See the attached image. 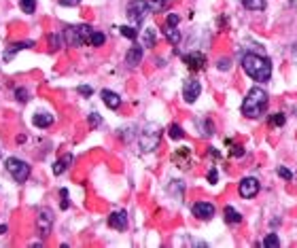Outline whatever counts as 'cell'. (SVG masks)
Wrapping results in <instances>:
<instances>
[{"label":"cell","mask_w":297,"mask_h":248,"mask_svg":"<svg viewBox=\"0 0 297 248\" xmlns=\"http://www.w3.org/2000/svg\"><path fill=\"white\" fill-rule=\"evenodd\" d=\"M242 68L244 72L255 79V81H270L272 77V61L263 55H257V53H247L242 55Z\"/></svg>","instance_id":"1"},{"label":"cell","mask_w":297,"mask_h":248,"mask_svg":"<svg viewBox=\"0 0 297 248\" xmlns=\"http://www.w3.org/2000/svg\"><path fill=\"white\" fill-rule=\"evenodd\" d=\"M268 108V94L261 87H253L242 102V115L249 119H257Z\"/></svg>","instance_id":"2"},{"label":"cell","mask_w":297,"mask_h":248,"mask_svg":"<svg viewBox=\"0 0 297 248\" xmlns=\"http://www.w3.org/2000/svg\"><path fill=\"white\" fill-rule=\"evenodd\" d=\"M94 34V30H91V26L87 24H81V26H70L64 30V40L68 47H81L89 43V36Z\"/></svg>","instance_id":"3"},{"label":"cell","mask_w":297,"mask_h":248,"mask_svg":"<svg viewBox=\"0 0 297 248\" xmlns=\"http://www.w3.org/2000/svg\"><path fill=\"white\" fill-rule=\"evenodd\" d=\"M5 168L13 176L15 182H26L30 178V165L26 161H22V159H17V157H9L5 161Z\"/></svg>","instance_id":"4"},{"label":"cell","mask_w":297,"mask_h":248,"mask_svg":"<svg viewBox=\"0 0 297 248\" xmlns=\"http://www.w3.org/2000/svg\"><path fill=\"white\" fill-rule=\"evenodd\" d=\"M149 11H151L149 0H132L128 5V17L132 24H142L145 17L149 15Z\"/></svg>","instance_id":"5"},{"label":"cell","mask_w":297,"mask_h":248,"mask_svg":"<svg viewBox=\"0 0 297 248\" xmlns=\"http://www.w3.org/2000/svg\"><path fill=\"white\" fill-rule=\"evenodd\" d=\"M157 144H159V128L149 126L145 132L140 134V149L149 153V151H155Z\"/></svg>","instance_id":"6"},{"label":"cell","mask_w":297,"mask_h":248,"mask_svg":"<svg viewBox=\"0 0 297 248\" xmlns=\"http://www.w3.org/2000/svg\"><path fill=\"white\" fill-rule=\"evenodd\" d=\"M36 227H38V233L47 237L53 229V212L49 208H40L38 214H36Z\"/></svg>","instance_id":"7"},{"label":"cell","mask_w":297,"mask_h":248,"mask_svg":"<svg viewBox=\"0 0 297 248\" xmlns=\"http://www.w3.org/2000/svg\"><path fill=\"white\" fill-rule=\"evenodd\" d=\"M238 193H240V198L244 200H251L255 198V195L259 193V180L257 178H242L240 184H238Z\"/></svg>","instance_id":"8"},{"label":"cell","mask_w":297,"mask_h":248,"mask_svg":"<svg viewBox=\"0 0 297 248\" xmlns=\"http://www.w3.org/2000/svg\"><path fill=\"white\" fill-rule=\"evenodd\" d=\"M202 94V85H200V81L196 79H187L185 81V85H183V98H185V102H189V104H193Z\"/></svg>","instance_id":"9"},{"label":"cell","mask_w":297,"mask_h":248,"mask_svg":"<svg viewBox=\"0 0 297 248\" xmlns=\"http://www.w3.org/2000/svg\"><path fill=\"white\" fill-rule=\"evenodd\" d=\"M191 212H193V216H198V219L208 221L214 216V206L208 204V202H196L191 206Z\"/></svg>","instance_id":"10"},{"label":"cell","mask_w":297,"mask_h":248,"mask_svg":"<svg viewBox=\"0 0 297 248\" xmlns=\"http://www.w3.org/2000/svg\"><path fill=\"white\" fill-rule=\"evenodd\" d=\"M183 61L187 64L189 70H202L204 66H206V55L200 53V51H191V53H187L185 57H183Z\"/></svg>","instance_id":"11"},{"label":"cell","mask_w":297,"mask_h":248,"mask_svg":"<svg viewBox=\"0 0 297 248\" xmlns=\"http://www.w3.org/2000/svg\"><path fill=\"white\" fill-rule=\"evenodd\" d=\"M108 225L112 227V229L124 231L126 227H128V214H126V212H112V214L108 216Z\"/></svg>","instance_id":"12"},{"label":"cell","mask_w":297,"mask_h":248,"mask_svg":"<svg viewBox=\"0 0 297 248\" xmlns=\"http://www.w3.org/2000/svg\"><path fill=\"white\" fill-rule=\"evenodd\" d=\"M30 47H34V40H22V43H13V45H9V49L5 51V61L11 59L17 51H22V49H30Z\"/></svg>","instance_id":"13"},{"label":"cell","mask_w":297,"mask_h":248,"mask_svg":"<svg viewBox=\"0 0 297 248\" xmlns=\"http://www.w3.org/2000/svg\"><path fill=\"white\" fill-rule=\"evenodd\" d=\"M102 102L108 106V108H112V110H117L119 106H121V98L115 94V91H110V89H104L102 91Z\"/></svg>","instance_id":"14"},{"label":"cell","mask_w":297,"mask_h":248,"mask_svg":"<svg viewBox=\"0 0 297 248\" xmlns=\"http://www.w3.org/2000/svg\"><path fill=\"white\" fill-rule=\"evenodd\" d=\"M140 59H142V47H138V45L130 47L128 53H126V64L128 66H138Z\"/></svg>","instance_id":"15"},{"label":"cell","mask_w":297,"mask_h":248,"mask_svg":"<svg viewBox=\"0 0 297 248\" xmlns=\"http://www.w3.org/2000/svg\"><path fill=\"white\" fill-rule=\"evenodd\" d=\"M70 163H73V155H70V153L62 155V159H57V161H55V165H53V174H55V176H60V174H64V172L70 168Z\"/></svg>","instance_id":"16"},{"label":"cell","mask_w":297,"mask_h":248,"mask_svg":"<svg viewBox=\"0 0 297 248\" xmlns=\"http://www.w3.org/2000/svg\"><path fill=\"white\" fill-rule=\"evenodd\" d=\"M32 123L36 128H49L51 123H53V115H49V112H36Z\"/></svg>","instance_id":"17"},{"label":"cell","mask_w":297,"mask_h":248,"mask_svg":"<svg viewBox=\"0 0 297 248\" xmlns=\"http://www.w3.org/2000/svg\"><path fill=\"white\" fill-rule=\"evenodd\" d=\"M163 36L168 38L170 45H179V40H181V32L176 30V26H166L163 28Z\"/></svg>","instance_id":"18"},{"label":"cell","mask_w":297,"mask_h":248,"mask_svg":"<svg viewBox=\"0 0 297 248\" xmlns=\"http://www.w3.org/2000/svg\"><path fill=\"white\" fill-rule=\"evenodd\" d=\"M225 221L231 223V225H240L242 223V214L235 208H231V206H227V208H225Z\"/></svg>","instance_id":"19"},{"label":"cell","mask_w":297,"mask_h":248,"mask_svg":"<svg viewBox=\"0 0 297 248\" xmlns=\"http://www.w3.org/2000/svg\"><path fill=\"white\" fill-rule=\"evenodd\" d=\"M242 5L249 9V11H263L265 9V0H242Z\"/></svg>","instance_id":"20"},{"label":"cell","mask_w":297,"mask_h":248,"mask_svg":"<svg viewBox=\"0 0 297 248\" xmlns=\"http://www.w3.org/2000/svg\"><path fill=\"white\" fill-rule=\"evenodd\" d=\"M155 45V30L149 28L145 30V36H142V47H153Z\"/></svg>","instance_id":"21"},{"label":"cell","mask_w":297,"mask_h":248,"mask_svg":"<svg viewBox=\"0 0 297 248\" xmlns=\"http://www.w3.org/2000/svg\"><path fill=\"white\" fill-rule=\"evenodd\" d=\"M174 159H176L179 163H183L181 168H189V161H187L189 159V149H181L176 155H174Z\"/></svg>","instance_id":"22"},{"label":"cell","mask_w":297,"mask_h":248,"mask_svg":"<svg viewBox=\"0 0 297 248\" xmlns=\"http://www.w3.org/2000/svg\"><path fill=\"white\" fill-rule=\"evenodd\" d=\"M19 7H22V11L32 15L36 11V0H19Z\"/></svg>","instance_id":"23"},{"label":"cell","mask_w":297,"mask_h":248,"mask_svg":"<svg viewBox=\"0 0 297 248\" xmlns=\"http://www.w3.org/2000/svg\"><path fill=\"white\" fill-rule=\"evenodd\" d=\"M104 40H106V36L102 34V32H96V30H94V34L89 36V45L91 47H102V45H104Z\"/></svg>","instance_id":"24"},{"label":"cell","mask_w":297,"mask_h":248,"mask_svg":"<svg viewBox=\"0 0 297 248\" xmlns=\"http://www.w3.org/2000/svg\"><path fill=\"white\" fill-rule=\"evenodd\" d=\"M62 43H66L64 34H51L49 36V47L51 49H60V47H62Z\"/></svg>","instance_id":"25"},{"label":"cell","mask_w":297,"mask_h":248,"mask_svg":"<svg viewBox=\"0 0 297 248\" xmlns=\"http://www.w3.org/2000/svg\"><path fill=\"white\" fill-rule=\"evenodd\" d=\"M170 138H174V140H181L183 136H185V132H183V128L181 126H176V123H174V126H170Z\"/></svg>","instance_id":"26"},{"label":"cell","mask_w":297,"mask_h":248,"mask_svg":"<svg viewBox=\"0 0 297 248\" xmlns=\"http://www.w3.org/2000/svg\"><path fill=\"white\" fill-rule=\"evenodd\" d=\"M284 115H282V112H276V115H272L270 117V126L272 128H280V126H284Z\"/></svg>","instance_id":"27"},{"label":"cell","mask_w":297,"mask_h":248,"mask_svg":"<svg viewBox=\"0 0 297 248\" xmlns=\"http://www.w3.org/2000/svg\"><path fill=\"white\" fill-rule=\"evenodd\" d=\"M119 30H121V34H124L126 38H130V40H134V38L138 36L136 30H134V28H130V26H121Z\"/></svg>","instance_id":"28"},{"label":"cell","mask_w":297,"mask_h":248,"mask_svg":"<svg viewBox=\"0 0 297 248\" xmlns=\"http://www.w3.org/2000/svg\"><path fill=\"white\" fill-rule=\"evenodd\" d=\"M263 246H272V248H276V246H280V240H278V235L276 233H270L268 237L263 240Z\"/></svg>","instance_id":"29"},{"label":"cell","mask_w":297,"mask_h":248,"mask_svg":"<svg viewBox=\"0 0 297 248\" xmlns=\"http://www.w3.org/2000/svg\"><path fill=\"white\" fill-rule=\"evenodd\" d=\"M166 3H168V0H149V5H151L153 11H159V9H163V7H166Z\"/></svg>","instance_id":"30"},{"label":"cell","mask_w":297,"mask_h":248,"mask_svg":"<svg viewBox=\"0 0 297 248\" xmlns=\"http://www.w3.org/2000/svg\"><path fill=\"white\" fill-rule=\"evenodd\" d=\"M60 198H62V204H60V206H62V210H68V206H70V202H68V191L62 189V191H60Z\"/></svg>","instance_id":"31"},{"label":"cell","mask_w":297,"mask_h":248,"mask_svg":"<svg viewBox=\"0 0 297 248\" xmlns=\"http://www.w3.org/2000/svg\"><path fill=\"white\" fill-rule=\"evenodd\" d=\"M100 121H102V119H100L98 112H91V115H89V126H91V128H98Z\"/></svg>","instance_id":"32"},{"label":"cell","mask_w":297,"mask_h":248,"mask_svg":"<svg viewBox=\"0 0 297 248\" xmlns=\"http://www.w3.org/2000/svg\"><path fill=\"white\" fill-rule=\"evenodd\" d=\"M166 26H179V15L176 13H170L166 19Z\"/></svg>","instance_id":"33"},{"label":"cell","mask_w":297,"mask_h":248,"mask_svg":"<svg viewBox=\"0 0 297 248\" xmlns=\"http://www.w3.org/2000/svg\"><path fill=\"white\" fill-rule=\"evenodd\" d=\"M206 178H208V182H212V184H214V182H217V180H219V172H217V170H214V168H212V170H210V172L206 174Z\"/></svg>","instance_id":"34"},{"label":"cell","mask_w":297,"mask_h":248,"mask_svg":"<svg viewBox=\"0 0 297 248\" xmlns=\"http://www.w3.org/2000/svg\"><path fill=\"white\" fill-rule=\"evenodd\" d=\"M15 96H17L19 102H26L28 100V91L26 89H15Z\"/></svg>","instance_id":"35"},{"label":"cell","mask_w":297,"mask_h":248,"mask_svg":"<svg viewBox=\"0 0 297 248\" xmlns=\"http://www.w3.org/2000/svg\"><path fill=\"white\" fill-rule=\"evenodd\" d=\"M278 176H282L284 180H291V178H293V174H291L289 170H286V168H278Z\"/></svg>","instance_id":"36"},{"label":"cell","mask_w":297,"mask_h":248,"mask_svg":"<svg viewBox=\"0 0 297 248\" xmlns=\"http://www.w3.org/2000/svg\"><path fill=\"white\" fill-rule=\"evenodd\" d=\"M79 94H81V96H91V94H94V89L87 87V85H81V87H79Z\"/></svg>","instance_id":"37"},{"label":"cell","mask_w":297,"mask_h":248,"mask_svg":"<svg viewBox=\"0 0 297 248\" xmlns=\"http://www.w3.org/2000/svg\"><path fill=\"white\" fill-rule=\"evenodd\" d=\"M81 3V0H60V5L62 7H77Z\"/></svg>","instance_id":"38"},{"label":"cell","mask_w":297,"mask_h":248,"mask_svg":"<svg viewBox=\"0 0 297 248\" xmlns=\"http://www.w3.org/2000/svg\"><path fill=\"white\" fill-rule=\"evenodd\" d=\"M229 66H231V64H229V61L225 59V57L219 61V70H229Z\"/></svg>","instance_id":"39"},{"label":"cell","mask_w":297,"mask_h":248,"mask_svg":"<svg viewBox=\"0 0 297 248\" xmlns=\"http://www.w3.org/2000/svg\"><path fill=\"white\" fill-rule=\"evenodd\" d=\"M7 233V225H0V235H5Z\"/></svg>","instance_id":"40"},{"label":"cell","mask_w":297,"mask_h":248,"mask_svg":"<svg viewBox=\"0 0 297 248\" xmlns=\"http://www.w3.org/2000/svg\"><path fill=\"white\" fill-rule=\"evenodd\" d=\"M0 155H3V153H0Z\"/></svg>","instance_id":"41"}]
</instances>
